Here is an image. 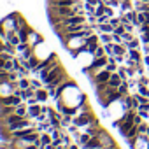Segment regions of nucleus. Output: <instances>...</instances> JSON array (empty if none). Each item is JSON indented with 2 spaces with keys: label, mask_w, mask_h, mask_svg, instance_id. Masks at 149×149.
<instances>
[{
  "label": "nucleus",
  "mask_w": 149,
  "mask_h": 149,
  "mask_svg": "<svg viewBox=\"0 0 149 149\" xmlns=\"http://www.w3.org/2000/svg\"><path fill=\"white\" fill-rule=\"evenodd\" d=\"M125 32H126V28H125V25H118V26L114 28V32H112V33H118V35H123Z\"/></svg>",
  "instance_id": "obj_18"
},
{
  "label": "nucleus",
  "mask_w": 149,
  "mask_h": 149,
  "mask_svg": "<svg viewBox=\"0 0 149 149\" xmlns=\"http://www.w3.org/2000/svg\"><path fill=\"white\" fill-rule=\"evenodd\" d=\"M32 86L37 90V88H40V83H37V81H32Z\"/></svg>",
  "instance_id": "obj_26"
},
{
  "label": "nucleus",
  "mask_w": 149,
  "mask_h": 149,
  "mask_svg": "<svg viewBox=\"0 0 149 149\" xmlns=\"http://www.w3.org/2000/svg\"><path fill=\"white\" fill-rule=\"evenodd\" d=\"M139 132H140V133H147V126H146V125H140V126H139Z\"/></svg>",
  "instance_id": "obj_24"
},
{
  "label": "nucleus",
  "mask_w": 149,
  "mask_h": 149,
  "mask_svg": "<svg viewBox=\"0 0 149 149\" xmlns=\"http://www.w3.org/2000/svg\"><path fill=\"white\" fill-rule=\"evenodd\" d=\"M111 74H112V72H109L107 68L102 70V72H97L93 77H90V79H91V84L97 86V84H100V83H107V81L111 79Z\"/></svg>",
  "instance_id": "obj_2"
},
{
  "label": "nucleus",
  "mask_w": 149,
  "mask_h": 149,
  "mask_svg": "<svg viewBox=\"0 0 149 149\" xmlns=\"http://www.w3.org/2000/svg\"><path fill=\"white\" fill-rule=\"evenodd\" d=\"M147 135H149V126H147Z\"/></svg>",
  "instance_id": "obj_31"
},
{
  "label": "nucleus",
  "mask_w": 149,
  "mask_h": 149,
  "mask_svg": "<svg viewBox=\"0 0 149 149\" xmlns=\"http://www.w3.org/2000/svg\"><path fill=\"white\" fill-rule=\"evenodd\" d=\"M40 112H42V109H40V105H39V104L28 105V118H37Z\"/></svg>",
  "instance_id": "obj_6"
},
{
  "label": "nucleus",
  "mask_w": 149,
  "mask_h": 149,
  "mask_svg": "<svg viewBox=\"0 0 149 149\" xmlns=\"http://www.w3.org/2000/svg\"><path fill=\"white\" fill-rule=\"evenodd\" d=\"M118 91H119V95H121V97H126V95H128V93H126V91H128V84H126V81H123V83L119 84Z\"/></svg>",
  "instance_id": "obj_11"
},
{
  "label": "nucleus",
  "mask_w": 149,
  "mask_h": 149,
  "mask_svg": "<svg viewBox=\"0 0 149 149\" xmlns=\"http://www.w3.org/2000/svg\"><path fill=\"white\" fill-rule=\"evenodd\" d=\"M18 81H19V86H21V90H26V88H30V86H32V83H30L28 79H23V77H19Z\"/></svg>",
  "instance_id": "obj_13"
},
{
  "label": "nucleus",
  "mask_w": 149,
  "mask_h": 149,
  "mask_svg": "<svg viewBox=\"0 0 149 149\" xmlns=\"http://www.w3.org/2000/svg\"><path fill=\"white\" fill-rule=\"evenodd\" d=\"M86 2H88V4H91V6H98V4H102L100 0H86Z\"/></svg>",
  "instance_id": "obj_25"
},
{
  "label": "nucleus",
  "mask_w": 149,
  "mask_h": 149,
  "mask_svg": "<svg viewBox=\"0 0 149 149\" xmlns=\"http://www.w3.org/2000/svg\"><path fill=\"white\" fill-rule=\"evenodd\" d=\"M147 83H149V79H147V77H144V76H142V77L139 79V84H144V86H146Z\"/></svg>",
  "instance_id": "obj_22"
},
{
  "label": "nucleus",
  "mask_w": 149,
  "mask_h": 149,
  "mask_svg": "<svg viewBox=\"0 0 149 149\" xmlns=\"http://www.w3.org/2000/svg\"><path fill=\"white\" fill-rule=\"evenodd\" d=\"M68 149H79V147H77V144H70V146H68Z\"/></svg>",
  "instance_id": "obj_28"
},
{
  "label": "nucleus",
  "mask_w": 149,
  "mask_h": 149,
  "mask_svg": "<svg viewBox=\"0 0 149 149\" xmlns=\"http://www.w3.org/2000/svg\"><path fill=\"white\" fill-rule=\"evenodd\" d=\"M61 125H63V126L72 125V118H70V114H63V118H61Z\"/></svg>",
  "instance_id": "obj_15"
},
{
  "label": "nucleus",
  "mask_w": 149,
  "mask_h": 149,
  "mask_svg": "<svg viewBox=\"0 0 149 149\" xmlns=\"http://www.w3.org/2000/svg\"><path fill=\"white\" fill-rule=\"evenodd\" d=\"M130 58H132V60H135V61H139V60H140V54L137 53V49H130Z\"/></svg>",
  "instance_id": "obj_19"
},
{
  "label": "nucleus",
  "mask_w": 149,
  "mask_h": 149,
  "mask_svg": "<svg viewBox=\"0 0 149 149\" xmlns=\"http://www.w3.org/2000/svg\"><path fill=\"white\" fill-rule=\"evenodd\" d=\"M112 51H114V54H116V56H118V54H119V56H123V54L126 53L125 46H123V44H116V42L112 44Z\"/></svg>",
  "instance_id": "obj_7"
},
{
  "label": "nucleus",
  "mask_w": 149,
  "mask_h": 149,
  "mask_svg": "<svg viewBox=\"0 0 149 149\" xmlns=\"http://www.w3.org/2000/svg\"><path fill=\"white\" fill-rule=\"evenodd\" d=\"M109 72H116V63H114V58H109V61H107V67H105Z\"/></svg>",
  "instance_id": "obj_14"
},
{
  "label": "nucleus",
  "mask_w": 149,
  "mask_h": 149,
  "mask_svg": "<svg viewBox=\"0 0 149 149\" xmlns=\"http://www.w3.org/2000/svg\"><path fill=\"white\" fill-rule=\"evenodd\" d=\"M19 97H21L23 100H28V98L35 97V88L30 86V88H26V90H21V91H19Z\"/></svg>",
  "instance_id": "obj_5"
},
{
  "label": "nucleus",
  "mask_w": 149,
  "mask_h": 149,
  "mask_svg": "<svg viewBox=\"0 0 149 149\" xmlns=\"http://www.w3.org/2000/svg\"><path fill=\"white\" fill-rule=\"evenodd\" d=\"M132 126H135V112L133 111H128V114L119 121V133L126 137V133L130 132Z\"/></svg>",
  "instance_id": "obj_1"
},
{
  "label": "nucleus",
  "mask_w": 149,
  "mask_h": 149,
  "mask_svg": "<svg viewBox=\"0 0 149 149\" xmlns=\"http://www.w3.org/2000/svg\"><path fill=\"white\" fill-rule=\"evenodd\" d=\"M98 30L100 32H105V33H112L114 32V26L111 23H102V25H98Z\"/></svg>",
  "instance_id": "obj_8"
},
{
  "label": "nucleus",
  "mask_w": 149,
  "mask_h": 149,
  "mask_svg": "<svg viewBox=\"0 0 149 149\" xmlns=\"http://www.w3.org/2000/svg\"><path fill=\"white\" fill-rule=\"evenodd\" d=\"M100 40H102V42H105V44H111V42H114V40H112V33H105V32H102V35H100Z\"/></svg>",
  "instance_id": "obj_10"
},
{
  "label": "nucleus",
  "mask_w": 149,
  "mask_h": 149,
  "mask_svg": "<svg viewBox=\"0 0 149 149\" xmlns=\"http://www.w3.org/2000/svg\"><path fill=\"white\" fill-rule=\"evenodd\" d=\"M47 149H58L56 146H53V144H47Z\"/></svg>",
  "instance_id": "obj_29"
},
{
  "label": "nucleus",
  "mask_w": 149,
  "mask_h": 149,
  "mask_svg": "<svg viewBox=\"0 0 149 149\" xmlns=\"http://www.w3.org/2000/svg\"><path fill=\"white\" fill-rule=\"evenodd\" d=\"M121 7H123V11H128L130 9V0H121Z\"/></svg>",
  "instance_id": "obj_21"
},
{
  "label": "nucleus",
  "mask_w": 149,
  "mask_h": 149,
  "mask_svg": "<svg viewBox=\"0 0 149 149\" xmlns=\"http://www.w3.org/2000/svg\"><path fill=\"white\" fill-rule=\"evenodd\" d=\"M58 149H68V147H67V146H65V144H61V146H60V147H58Z\"/></svg>",
  "instance_id": "obj_30"
},
{
  "label": "nucleus",
  "mask_w": 149,
  "mask_h": 149,
  "mask_svg": "<svg viewBox=\"0 0 149 149\" xmlns=\"http://www.w3.org/2000/svg\"><path fill=\"white\" fill-rule=\"evenodd\" d=\"M139 95H142V97L147 98V97H149V90H147L144 84H139Z\"/></svg>",
  "instance_id": "obj_16"
},
{
  "label": "nucleus",
  "mask_w": 149,
  "mask_h": 149,
  "mask_svg": "<svg viewBox=\"0 0 149 149\" xmlns=\"http://www.w3.org/2000/svg\"><path fill=\"white\" fill-rule=\"evenodd\" d=\"M25 149H39V147H37V146H35V144H28V146H26V147H25Z\"/></svg>",
  "instance_id": "obj_27"
},
{
  "label": "nucleus",
  "mask_w": 149,
  "mask_h": 149,
  "mask_svg": "<svg viewBox=\"0 0 149 149\" xmlns=\"http://www.w3.org/2000/svg\"><path fill=\"white\" fill-rule=\"evenodd\" d=\"M91 137H93V135H91V133H88V132H86V133H83V135H81V137H77V139H76V140H77V144H81V146H84V144H86V142H88V140H90V139H91Z\"/></svg>",
  "instance_id": "obj_9"
},
{
  "label": "nucleus",
  "mask_w": 149,
  "mask_h": 149,
  "mask_svg": "<svg viewBox=\"0 0 149 149\" xmlns=\"http://www.w3.org/2000/svg\"><path fill=\"white\" fill-rule=\"evenodd\" d=\"M118 74L121 76V79H123V81H126V72H125L123 68H119V72H118Z\"/></svg>",
  "instance_id": "obj_23"
},
{
  "label": "nucleus",
  "mask_w": 149,
  "mask_h": 149,
  "mask_svg": "<svg viewBox=\"0 0 149 149\" xmlns=\"http://www.w3.org/2000/svg\"><path fill=\"white\" fill-rule=\"evenodd\" d=\"M125 44H126V47H128V49H137V46H139V40H137V39H132L130 42H125Z\"/></svg>",
  "instance_id": "obj_17"
},
{
  "label": "nucleus",
  "mask_w": 149,
  "mask_h": 149,
  "mask_svg": "<svg viewBox=\"0 0 149 149\" xmlns=\"http://www.w3.org/2000/svg\"><path fill=\"white\" fill-rule=\"evenodd\" d=\"M107 83H109V86H111V88H119V84L123 83V79H121L119 74H116V72H114V74H111V79H109Z\"/></svg>",
  "instance_id": "obj_4"
},
{
  "label": "nucleus",
  "mask_w": 149,
  "mask_h": 149,
  "mask_svg": "<svg viewBox=\"0 0 149 149\" xmlns=\"http://www.w3.org/2000/svg\"><path fill=\"white\" fill-rule=\"evenodd\" d=\"M35 98L39 100V104H40V102H46V100L49 98V91H47L46 88H37V90H35Z\"/></svg>",
  "instance_id": "obj_3"
},
{
  "label": "nucleus",
  "mask_w": 149,
  "mask_h": 149,
  "mask_svg": "<svg viewBox=\"0 0 149 149\" xmlns=\"http://www.w3.org/2000/svg\"><path fill=\"white\" fill-rule=\"evenodd\" d=\"M121 37H123V42H130V40L133 39V35H132L130 32H125V33H123Z\"/></svg>",
  "instance_id": "obj_20"
},
{
  "label": "nucleus",
  "mask_w": 149,
  "mask_h": 149,
  "mask_svg": "<svg viewBox=\"0 0 149 149\" xmlns=\"http://www.w3.org/2000/svg\"><path fill=\"white\" fill-rule=\"evenodd\" d=\"M40 142H42L44 146H47V144L53 142V137H49V133H40Z\"/></svg>",
  "instance_id": "obj_12"
}]
</instances>
